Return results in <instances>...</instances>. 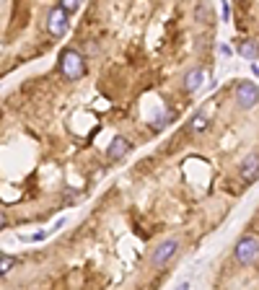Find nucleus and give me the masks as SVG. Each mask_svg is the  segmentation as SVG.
Instances as JSON below:
<instances>
[{
    "instance_id": "obj_6",
    "label": "nucleus",
    "mask_w": 259,
    "mask_h": 290,
    "mask_svg": "<svg viewBox=\"0 0 259 290\" xmlns=\"http://www.w3.org/2000/svg\"><path fill=\"white\" fill-rule=\"evenodd\" d=\"M239 176H241L246 184H251V182L259 179V155H256V153H249L246 158L241 161V166H239Z\"/></svg>"
},
{
    "instance_id": "obj_4",
    "label": "nucleus",
    "mask_w": 259,
    "mask_h": 290,
    "mask_svg": "<svg viewBox=\"0 0 259 290\" xmlns=\"http://www.w3.org/2000/svg\"><path fill=\"white\" fill-rule=\"evenodd\" d=\"M177 252H179V241L177 238H166V241H161L156 246V252L150 254V262H153V267H163Z\"/></svg>"
},
{
    "instance_id": "obj_7",
    "label": "nucleus",
    "mask_w": 259,
    "mask_h": 290,
    "mask_svg": "<svg viewBox=\"0 0 259 290\" xmlns=\"http://www.w3.org/2000/svg\"><path fill=\"white\" fill-rule=\"evenodd\" d=\"M130 148H133V143H130L124 135H114V140L109 143V158H114V161H119V158H124V155L130 153Z\"/></svg>"
},
{
    "instance_id": "obj_1",
    "label": "nucleus",
    "mask_w": 259,
    "mask_h": 290,
    "mask_svg": "<svg viewBox=\"0 0 259 290\" xmlns=\"http://www.w3.org/2000/svg\"><path fill=\"white\" fill-rule=\"evenodd\" d=\"M60 70L65 73V78L80 80L85 75V62H83L80 52L78 50H62L60 52Z\"/></svg>"
},
{
    "instance_id": "obj_9",
    "label": "nucleus",
    "mask_w": 259,
    "mask_h": 290,
    "mask_svg": "<svg viewBox=\"0 0 259 290\" xmlns=\"http://www.w3.org/2000/svg\"><path fill=\"white\" fill-rule=\"evenodd\" d=\"M239 55L246 57V60H254V57L259 55V44H256L254 39H244V42H239Z\"/></svg>"
},
{
    "instance_id": "obj_11",
    "label": "nucleus",
    "mask_w": 259,
    "mask_h": 290,
    "mask_svg": "<svg viewBox=\"0 0 259 290\" xmlns=\"http://www.w3.org/2000/svg\"><path fill=\"white\" fill-rule=\"evenodd\" d=\"M60 8L70 16V13H75V11L80 8V3H75V0H62V3H60Z\"/></svg>"
},
{
    "instance_id": "obj_10",
    "label": "nucleus",
    "mask_w": 259,
    "mask_h": 290,
    "mask_svg": "<svg viewBox=\"0 0 259 290\" xmlns=\"http://www.w3.org/2000/svg\"><path fill=\"white\" fill-rule=\"evenodd\" d=\"M189 127H192V132H205V130H207V119H205V114H200V117H194Z\"/></svg>"
},
{
    "instance_id": "obj_8",
    "label": "nucleus",
    "mask_w": 259,
    "mask_h": 290,
    "mask_svg": "<svg viewBox=\"0 0 259 290\" xmlns=\"http://www.w3.org/2000/svg\"><path fill=\"white\" fill-rule=\"evenodd\" d=\"M202 80H205V70H202V68L187 70V75H184V91H187V94H194V91L202 86Z\"/></svg>"
},
{
    "instance_id": "obj_13",
    "label": "nucleus",
    "mask_w": 259,
    "mask_h": 290,
    "mask_svg": "<svg viewBox=\"0 0 259 290\" xmlns=\"http://www.w3.org/2000/svg\"><path fill=\"white\" fill-rule=\"evenodd\" d=\"M179 290H189V285H187V282H182V285H179Z\"/></svg>"
},
{
    "instance_id": "obj_12",
    "label": "nucleus",
    "mask_w": 259,
    "mask_h": 290,
    "mask_svg": "<svg viewBox=\"0 0 259 290\" xmlns=\"http://www.w3.org/2000/svg\"><path fill=\"white\" fill-rule=\"evenodd\" d=\"M11 267H13V259H11L8 254H3V259H0V272H3V275H8V270H11Z\"/></svg>"
},
{
    "instance_id": "obj_2",
    "label": "nucleus",
    "mask_w": 259,
    "mask_h": 290,
    "mask_svg": "<svg viewBox=\"0 0 259 290\" xmlns=\"http://www.w3.org/2000/svg\"><path fill=\"white\" fill-rule=\"evenodd\" d=\"M256 257H259V241L254 236L239 238V243H236V249H233V259L239 264H251Z\"/></svg>"
},
{
    "instance_id": "obj_5",
    "label": "nucleus",
    "mask_w": 259,
    "mask_h": 290,
    "mask_svg": "<svg viewBox=\"0 0 259 290\" xmlns=\"http://www.w3.org/2000/svg\"><path fill=\"white\" fill-rule=\"evenodd\" d=\"M47 29H50V34L52 36H65V31H68V13H65L60 6H55L52 11H50V16H47Z\"/></svg>"
},
{
    "instance_id": "obj_3",
    "label": "nucleus",
    "mask_w": 259,
    "mask_h": 290,
    "mask_svg": "<svg viewBox=\"0 0 259 290\" xmlns=\"http://www.w3.org/2000/svg\"><path fill=\"white\" fill-rule=\"evenodd\" d=\"M236 101H239L241 109L256 106V101H259V88H256L251 80H241L239 86H236Z\"/></svg>"
}]
</instances>
